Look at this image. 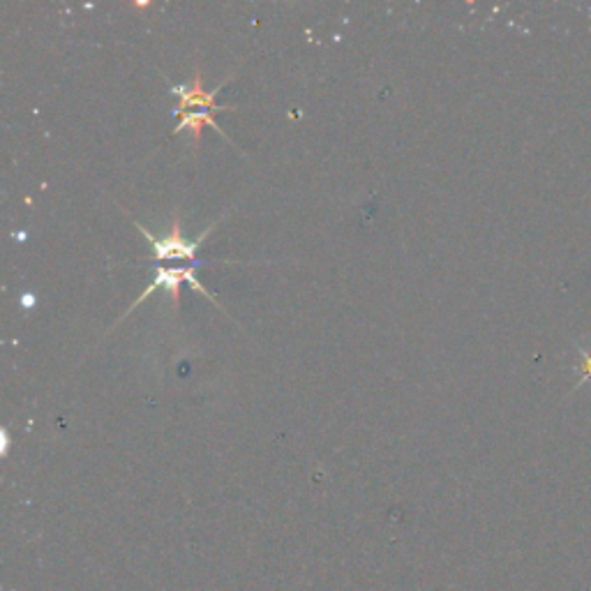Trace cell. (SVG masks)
Returning <instances> with one entry per match:
<instances>
[{
    "label": "cell",
    "instance_id": "obj_4",
    "mask_svg": "<svg viewBox=\"0 0 591 591\" xmlns=\"http://www.w3.org/2000/svg\"><path fill=\"white\" fill-rule=\"evenodd\" d=\"M177 116L181 118V123H179L177 129H173V133H183V129H187V133L192 135L194 146H200V141H202L204 125H211L217 135H223L227 139V135L223 133V127L215 123L213 112H183V114H177Z\"/></svg>",
    "mask_w": 591,
    "mask_h": 591
},
{
    "label": "cell",
    "instance_id": "obj_2",
    "mask_svg": "<svg viewBox=\"0 0 591 591\" xmlns=\"http://www.w3.org/2000/svg\"><path fill=\"white\" fill-rule=\"evenodd\" d=\"M183 282H190L196 292L204 294V296H206L208 300H213L215 305H220V303L215 300V296L204 287V282L196 280L192 266H183V269H164V266H160V269L156 271V277H152V282H150L148 287L144 289V294H141L133 305H129V310H127L123 317H127L129 312L137 310V305H141L150 294H156L158 289H167V292H169V298H171V308H173V310H179V305H181V284H183ZM220 308H223V305H220Z\"/></svg>",
    "mask_w": 591,
    "mask_h": 591
},
{
    "label": "cell",
    "instance_id": "obj_3",
    "mask_svg": "<svg viewBox=\"0 0 591 591\" xmlns=\"http://www.w3.org/2000/svg\"><path fill=\"white\" fill-rule=\"evenodd\" d=\"M220 91H223V86H217L215 91L206 93L204 91V75H202V70H196L194 81L190 86H171V93L181 100L173 114H183L192 106L200 109V112H236L234 106H220L215 102V98Z\"/></svg>",
    "mask_w": 591,
    "mask_h": 591
},
{
    "label": "cell",
    "instance_id": "obj_5",
    "mask_svg": "<svg viewBox=\"0 0 591 591\" xmlns=\"http://www.w3.org/2000/svg\"><path fill=\"white\" fill-rule=\"evenodd\" d=\"M573 349H576V361H573L576 384L571 393H580L582 388H591V336L578 340Z\"/></svg>",
    "mask_w": 591,
    "mask_h": 591
},
{
    "label": "cell",
    "instance_id": "obj_1",
    "mask_svg": "<svg viewBox=\"0 0 591 591\" xmlns=\"http://www.w3.org/2000/svg\"><path fill=\"white\" fill-rule=\"evenodd\" d=\"M135 227L146 236V240L150 243L152 252H156V257L160 261H164V259L167 261H171V259H185V261H192L194 266H196V261H194L196 250H200V246L204 243L206 236L215 229V225H213V227H208L206 231H202L200 236H196L194 240H187L183 236L181 215L179 213H173V217H171V231L164 234V236H160V238L156 234H152V231H148L141 223H135Z\"/></svg>",
    "mask_w": 591,
    "mask_h": 591
}]
</instances>
